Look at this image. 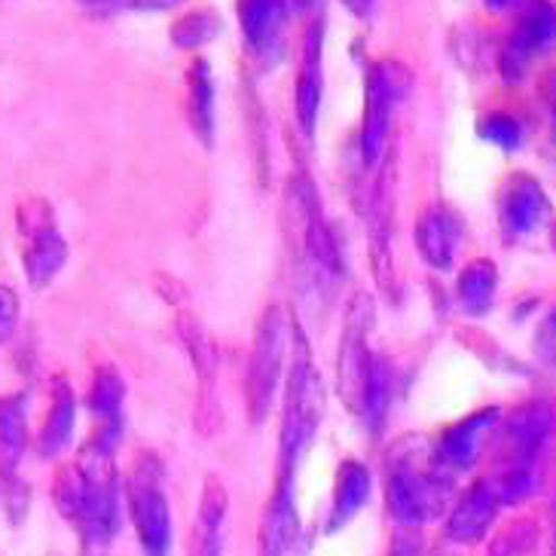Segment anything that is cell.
I'll use <instances>...</instances> for the list:
<instances>
[{
    "mask_svg": "<svg viewBox=\"0 0 556 556\" xmlns=\"http://www.w3.org/2000/svg\"><path fill=\"white\" fill-rule=\"evenodd\" d=\"M3 502H7V514L13 523H22L28 507H31V490L18 480V477H3Z\"/></svg>",
    "mask_w": 556,
    "mask_h": 556,
    "instance_id": "836d02e7",
    "label": "cell"
},
{
    "mask_svg": "<svg viewBox=\"0 0 556 556\" xmlns=\"http://www.w3.org/2000/svg\"><path fill=\"white\" fill-rule=\"evenodd\" d=\"M495 288H498V269H495V263L486 261V257L471 261L462 269V276L456 281V294L462 309L468 312V315H483L492 306Z\"/></svg>",
    "mask_w": 556,
    "mask_h": 556,
    "instance_id": "484cf974",
    "label": "cell"
},
{
    "mask_svg": "<svg viewBox=\"0 0 556 556\" xmlns=\"http://www.w3.org/2000/svg\"><path fill=\"white\" fill-rule=\"evenodd\" d=\"M325 416V379L315 370L306 333L294 330V358L285 386V409H281V431H278V475L294 477L300 458L318 431Z\"/></svg>",
    "mask_w": 556,
    "mask_h": 556,
    "instance_id": "3957f363",
    "label": "cell"
},
{
    "mask_svg": "<svg viewBox=\"0 0 556 556\" xmlns=\"http://www.w3.org/2000/svg\"><path fill=\"white\" fill-rule=\"evenodd\" d=\"M502 507H505V495H502L498 477H480L477 483H471V490L458 495L456 507L450 510L446 539L453 544H465V547L480 544L486 539Z\"/></svg>",
    "mask_w": 556,
    "mask_h": 556,
    "instance_id": "8fae6325",
    "label": "cell"
},
{
    "mask_svg": "<svg viewBox=\"0 0 556 556\" xmlns=\"http://www.w3.org/2000/svg\"><path fill=\"white\" fill-rule=\"evenodd\" d=\"M535 355L544 364L556 367V306L547 312V318L541 321L539 333H535Z\"/></svg>",
    "mask_w": 556,
    "mask_h": 556,
    "instance_id": "e575fe53",
    "label": "cell"
},
{
    "mask_svg": "<svg viewBox=\"0 0 556 556\" xmlns=\"http://www.w3.org/2000/svg\"><path fill=\"white\" fill-rule=\"evenodd\" d=\"M374 490V475L370 468L358 462V458H345L337 468V480H333V502H330L328 526L325 532H340L343 526H349L358 510L367 505Z\"/></svg>",
    "mask_w": 556,
    "mask_h": 556,
    "instance_id": "44dd1931",
    "label": "cell"
},
{
    "mask_svg": "<svg viewBox=\"0 0 556 556\" xmlns=\"http://www.w3.org/2000/svg\"><path fill=\"white\" fill-rule=\"evenodd\" d=\"M294 477L278 475L261 520V556H285L296 539Z\"/></svg>",
    "mask_w": 556,
    "mask_h": 556,
    "instance_id": "ac0fdd59",
    "label": "cell"
},
{
    "mask_svg": "<svg viewBox=\"0 0 556 556\" xmlns=\"http://www.w3.org/2000/svg\"><path fill=\"white\" fill-rule=\"evenodd\" d=\"M28 446V404L22 394L3 397V477H16V465Z\"/></svg>",
    "mask_w": 556,
    "mask_h": 556,
    "instance_id": "83f0119b",
    "label": "cell"
},
{
    "mask_svg": "<svg viewBox=\"0 0 556 556\" xmlns=\"http://www.w3.org/2000/svg\"><path fill=\"white\" fill-rule=\"evenodd\" d=\"M541 96H544V101L551 104V111L556 114V71H551V74L541 80Z\"/></svg>",
    "mask_w": 556,
    "mask_h": 556,
    "instance_id": "8d00e7d4",
    "label": "cell"
},
{
    "mask_svg": "<svg viewBox=\"0 0 556 556\" xmlns=\"http://www.w3.org/2000/svg\"><path fill=\"white\" fill-rule=\"evenodd\" d=\"M394 394V370L389 361L377 355L374 361V374L367 379V392H364V407H361V422L367 426L370 434H379L386 426V416L392 409Z\"/></svg>",
    "mask_w": 556,
    "mask_h": 556,
    "instance_id": "4316f807",
    "label": "cell"
},
{
    "mask_svg": "<svg viewBox=\"0 0 556 556\" xmlns=\"http://www.w3.org/2000/svg\"><path fill=\"white\" fill-rule=\"evenodd\" d=\"M285 16H288V3H278V0L239 3V22H242L245 40L261 59H266V65H276V52H281Z\"/></svg>",
    "mask_w": 556,
    "mask_h": 556,
    "instance_id": "7402d4cb",
    "label": "cell"
},
{
    "mask_svg": "<svg viewBox=\"0 0 556 556\" xmlns=\"http://www.w3.org/2000/svg\"><path fill=\"white\" fill-rule=\"evenodd\" d=\"M123 401H126V382L116 374L114 364H101L86 394V407L96 416V426L123 431Z\"/></svg>",
    "mask_w": 556,
    "mask_h": 556,
    "instance_id": "d4e9b609",
    "label": "cell"
},
{
    "mask_svg": "<svg viewBox=\"0 0 556 556\" xmlns=\"http://www.w3.org/2000/svg\"><path fill=\"white\" fill-rule=\"evenodd\" d=\"M419 446V438H404L397 443L386 475V502L404 529H416L441 517L453 490V475L434 458V450L422 453Z\"/></svg>",
    "mask_w": 556,
    "mask_h": 556,
    "instance_id": "7a4b0ae2",
    "label": "cell"
},
{
    "mask_svg": "<svg viewBox=\"0 0 556 556\" xmlns=\"http://www.w3.org/2000/svg\"><path fill=\"white\" fill-rule=\"evenodd\" d=\"M285 349H288V318L281 306H269L257 321L251 355H248L245 404L248 419L254 426H261L273 409L276 386L285 370Z\"/></svg>",
    "mask_w": 556,
    "mask_h": 556,
    "instance_id": "8992f818",
    "label": "cell"
},
{
    "mask_svg": "<svg viewBox=\"0 0 556 556\" xmlns=\"http://www.w3.org/2000/svg\"><path fill=\"white\" fill-rule=\"evenodd\" d=\"M458 227L456 214L450 212L446 205H428L426 212L419 214L416 220V248H419V257L438 269L446 273L453 261H456V245H458Z\"/></svg>",
    "mask_w": 556,
    "mask_h": 556,
    "instance_id": "ffe728a7",
    "label": "cell"
},
{
    "mask_svg": "<svg viewBox=\"0 0 556 556\" xmlns=\"http://www.w3.org/2000/svg\"><path fill=\"white\" fill-rule=\"evenodd\" d=\"M556 47V7L554 3H529L523 22L510 31L502 50V77L507 83H523L529 67L539 62L544 52Z\"/></svg>",
    "mask_w": 556,
    "mask_h": 556,
    "instance_id": "30bf717a",
    "label": "cell"
},
{
    "mask_svg": "<svg viewBox=\"0 0 556 556\" xmlns=\"http://www.w3.org/2000/svg\"><path fill=\"white\" fill-rule=\"evenodd\" d=\"M498 416H502L498 409H480V413L462 419L456 426L443 428L438 443L431 446L434 458L441 462L450 475H462V471L475 468V462L480 458V450H483V438L495 428Z\"/></svg>",
    "mask_w": 556,
    "mask_h": 556,
    "instance_id": "e0dca14e",
    "label": "cell"
},
{
    "mask_svg": "<svg viewBox=\"0 0 556 556\" xmlns=\"http://www.w3.org/2000/svg\"><path fill=\"white\" fill-rule=\"evenodd\" d=\"M116 441L119 431L99 428L77 456L83 475V507L77 517L83 556H108L119 526V477H116Z\"/></svg>",
    "mask_w": 556,
    "mask_h": 556,
    "instance_id": "6da1fadb",
    "label": "cell"
},
{
    "mask_svg": "<svg viewBox=\"0 0 556 556\" xmlns=\"http://www.w3.org/2000/svg\"><path fill=\"white\" fill-rule=\"evenodd\" d=\"M377 321V309L370 294H355L345 306L343 333H340V352H337V392L343 397L345 409L361 416L367 379L374 374L377 352L370 349V330Z\"/></svg>",
    "mask_w": 556,
    "mask_h": 556,
    "instance_id": "ba28073f",
    "label": "cell"
},
{
    "mask_svg": "<svg viewBox=\"0 0 556 556\" xmlns=\"http://www.w3.org/2000/svg\"><path fill=\"white\" fill-rule=\"evenodd\" d=\"M551 245H554V251H556V227H554V232H551Z\"/></svg>",
    "mask_w": 556,
    "mask_h": 556,
    "instance_id": "74e56055",
    "label": "cell"
},
{
    "mask_svg": "<svg viewBox=\"0 0 556 556\" xmlns=\"http://www.w3.org/2000/svg\"><path fill=\"white\" fill-rule=\"evenodd\" d=\"M498 483H502V495H505V505H517L532 495L535 490V471L529 468H510L505 475H498Z\"/></svg>",
    "mask_w": 556,
    "mask_h": 556,
    "instance_id": "d6a6232c",
    "label": "cell"
},
{
    "mask_svg": "<svg viewBox=\"0 0 556 556\" xmlns=\"http://www.w3.org/2000/svg\"><path fill=\"white\" fill-rule=\"evenodd\" d=\"M220 34V18L212 10H193L172 25V43L180 50H199Z\"/></svg>",
    "mask_w": 556,
    "mask_h": 556,
    "instance_id": "f1b7e54d",
    "label": "cell"
},
{
    "mask_svg": "<svg viewBox=\"0 0 556 556\" xmlns=\"http://www.w3.org/2000/svg\"><path fill=\"white\" fill-rule=\"evenodd\" d=\"M321 50H325V18L315 16L303 31V59L296 71L294 108L296 123L303 135L315 131L318 111H321V96H325V67H321Z\"/></svg>",
    "mask_w": 556,
    "mask_h": 556,
    "instance_id": "4fadbf2b",
    "label": "cell"
},
{
    "mask_svg": "<svg viewBox=\"0 0 556 556\" xmlns=\"http://www.w3.org/2000/svg\"><path fill=\"white\" fill-rule=\"evenodd\" d=\"M83 492H86V486H83V475L80 468H77V462L62 465L59 475H55V483H52V502H55L59 514L65 517L67 523H77V517H80Z\"/></svg>",
    "mask_w": 556,
    "mask_h": 556,
    "instance_id": "f546056e",
    "label": "cell"
},
{
    "mask_svg": "<svg viewBox=\"0 0 556 556\" xmlns=\"http://www.w3.org/2000/svg\"><path fill=\"white\" fill-rule=\"evenodd\" d=\"M285 224H288V239L294 242V254L309 269V278L330 294L343 281V254L306 172L291 175L288 180Z\"/></svg>",
    "mask_w": 556,
    "mask_h": 556,
    "instance_id": "277c9868",
    "label": "cell"
},
{
    "mask_svg": "<svg viewBox=\"0 0 556 556\" xmlns=\"http://www.w3.org/2000/svg\"><path fill=\"white\" fill-rule=\"evenodd\" d=\"M18 236H22V266L31 288H47L67 263L65 239L55 229L47 199H25L16 208Z\"/></svg>",
    "mask_w": 556,
    "mask_h": 556,
    "instance_id": "9c48e42d",
    "label": "cell"
},
{
    "mask_svg": "<svg viewBox=\"0 0 556 556\" xmlns=\"http://www.w3.org/2000/svg\"><path fill=\"white\" fill-rule=\"evenodd\" d=\"M551 419H554V413H551V404H544V401H532L507 416L505 438H502L507 471L510 468L532 471V465L539 462L547 434H551Z\"/></svg>",
    "mask_w": 556,
    "mask_h": 556,
    "instance_id": "9a60e30c",
    "label": "cell"
},
{
    "mask_svg": "<svg viewBox=\"0 0 556 556\" xmlns=\"http://www.w3.org/2000/svg\"><path fill=\"white\" fill-rule=\"evenodd\" d=\"M480 135L498 150H505V153H514V150H520V144H523V126H520V119H514V116L507 114L483 116L480 119Z\"/></svg>",
    "mask_w": 556,
    "mask_h": 556,
    "instance_id": "4dcf8cb0",
    "label": "cell"
},
{
    "mask_svg": "<svg viewBox=\"0 0 556 556\" xmlns=\"http://www.w3.org/2000/svg\"><path fill=\"white\" fill-rule=\"evenodd\" d=\"M74 422H77V394L71 389L67 379H55L50 394V409L43 416V426L37 431V453L43 458L59 456L74 434Z\"/></svg>",
    "mask_w": 556,
    "mask_h": 556,
    "instance_id": "603a6c76",
    "label": "cell"
},
{
    "mask_svg": "<svg viewBox=\"0 0 556 556\" xmlns=\"http://www.w3.org/2000/svg\"><path fill=\"white\" fill-rule=\"evenodd\" d=\"M539 544V526L520 520V523L507 526L498 539L492 541L486 556H526L532 554V547Z\"/></svg>",
    "mask_w": 556,
    "mask_h": 556,
    "instance_id": "1f68e13d",
    "label": "cell"
},
{
    "mask_svg": "<svg viewBox=\"0 0 556 556\" xmlns=\"http://www.w3.org/2000/svg\"><path fill=\"white\" fill-rule=\"evenodd\" d=\"M229 510L227 486L214 475L205 477L202 483V498H199L197 523L190 532V556H224V520Z\"/></svg>",
    "mask_w": 556,
    "mask_h": 556,
    "instance_id": "d6986e66",
    "label": "cell"
},
{
    "mask_svg": "<svg viewBox=\"0 0 556 556\" xmlns=\"http://www.w3.org/2000/svg\"><path fill=\"white\" fill-rule=\"evenodd\" d=\"M178 337L187 358L197 370V426L199 431L212 434V407H214V379H217V349L208 328L202 325V318L193 312H178Z\"/></svg>",
    "mask_w": 556,
    "mask_h": 556,
    "instance_id": "7c38bea8",
    "label": "cell"
},
{
    "mask_svg": "<svg viewBox=\"0 0 556 556\" xmlns=\"http://www.w3.org/2000/svg\"><path fill=\"white\" fill-rule=\"evenodd\" d=\"M187 119L205 148L214 144V77L208 59L197 55L187 67Z\"/></svg>",
    "mask_w": 556,
    "mask_h": 556,
    "instance_id": "cb8c5ba5",
    "label": "cell"
},
{
    "mask_svg": "<svg viewBox=\"0 0 556 556\" xmlns=\"http://www.w3.org/2000/svg\"><path fill=\"white\" fill-rule=\"evenodd\" d=\"M0 333H3V340L13 333V328H16V318H18V300H16V291L13 288H7L3 285V291H0Z\"/></svg>",
    "mask_w": 556,
    "mask_h": 556,
    "instance_id": "d590c367",
    "label": "cell"
},
{
    "mask_svg": "<svg viewBox=\"0 0 556 556\" xmlns=\"http://www.w3.org/2000/svg\"><path fill=\"white\" fill-rule=\"evenodd\" d=\"M498 214L510 236H529L547 224L551 199L532 175H510L498 197Z\"/></svg>",
    "mask_w": 556,
    "mask_h": 556,
    "instance_id": "2e32d148",
    "label": "cell"
},
{
    "mask_svg": "<svg viewBox=\"0 0 556 556\" xmlns=\"http://www.w3.org/2000/svg\"><path fill=\"white\" fill-rule=\"evenodd\" d=\"M392 178H389V168L382 172V178L374 187V197H370V266H374V276L382 294L389 300H397V269H394V254H392Z\"/></svg>",
    "mask_w": 556,
    "mask_h": 556,
    "instance_id": "5bb4252c",
    "label": "cell"
},
{
    "mask_svg": "<svg viewBox=\"0 0 556 556\" xmlns=\"http://www.w3.org/2000/svg\"><path fill=\"white\" fill-rule=\"evenodd\" d=\"M551 556H556V523H554V551H551Z\"/></svg>",
    "mask_w": 556,
    "mask_h": 556,
    "instance_id": "f35d334b",
    "label": "cell"
},
{
    "mask_svg": "<svg viewBox=\"0 0 556 556\" xmlns=\"http://www.w3.org/2000/svg\"><path fill=\"white\" fill-rule=\"evenodd\" d=\"M129 517L144 556L172 551V510L163 490V462L156 453H138L126 480Z\"/></svg>",
    "mask_w": 556,
    "mask_h": 556,
    "instance_id": "5b68a950",
    "label": "cell"
},
{
    "mask_svg": "<svg viewBox=\"0 0 556 556\" xmlns=\"http://www.w3.org/2000/svg\"><path fill=\"white\" fill-rule=\"evenodd\" d=\"M409 89V71L397 59H379L377 65L367 71L364 83V116H361V160L367 168L382 160L386 144H389V129H392L394 108Z\"/></svg>",
    "mask_w": 556,
    "mask_h": 556,
    "instance_id": "52a82bcc",
    "label": "cell"
}]
</instances>
